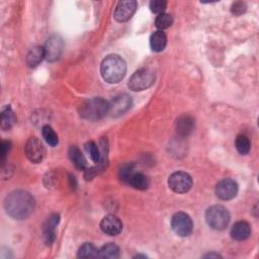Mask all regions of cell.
Listing matches in <instances>:
<instances>
[{"mask_svg":"<svg viewBox=\"0 0 259 259\" xmlns=\"http://www.w3.org/2000/svg\"><path fill=\"white\" fill-rule=\"evenodd\" d=\"M36 201L34 196L25 191H14L4 199L6 213L15 220L29 218L35 210Z\"/></svg>","mask_w":259,"mask_h":259,"instance_id":"1","label":"cell"},{"mask_svg":"<svg viewBox=\"0 0 259 259\" xmlns=\"http://www.w3.org/2000/svg\"><path fill=\"white\" fill-rule=\"evenodd\" d=\"M100 73L108 83H119L127 73V64L121 56L110 55L102 61Z\"/></svg>","mask_w":259,"mask_h":259,"instance_id":"2","label":"cell"},{"mask_svg":"<svg viewBox=\"0 0 259 259\" xmlns=\"http://www.w3.org/2000/svg\"><path fill=\"white\" fill-rule=\"evenodd\" d=\"M109 114V102L101 97L86 100L80 108L81 118L87 121H98Z\"/></svg>","mask_w":259,"mask_h":259,"instance_id":"3","label":"cell"},{"mask_svg":"<svg viewBox=\"0 0 259 259\" xmlns=\"http://www.w3.org/2000/svg\"><path fill=\"white\" fill-rule=\"evenodd\" d=\"M205 221L211 228L221 231L229 225L230 214L223 205H213L205 212Z\"/></svg>","mask_w":259,"mask_h":259,"instance_id":"4","label":"cell"},{"mask_svg":"<svg viewBox=\"0 0 259 259\" xmlns=\"http://www.w3.org/2000/svg\"><path fill=\"white\" fill-rule=\"evenodd\" d=\"M155 82V73L150 69L136 71L129 81V87L133 91H143L151 87Z\"/></svg>","mask_w":259,"mask_h":259,"instance_id":"5","label":"cell"},{"mask_svg":"<svg viewBox=\"0 0 259 259\" xmlns=\"http://www.w3.org/2000/svg\"><path fill=\"white\" fill-rule=\"evenodd\" d=\"M171 228L176 235L180 237H188L192 234L194 224L192 218L184 213H176L171 219Z\"/></svg>","mask_w":259,"mask_h":259,"instance_id":"6","label":"cell"},{"mask_svg":"<svg viewBox=\"0 0 259 259\" xmlns=\"http://www.w3.org/2000/svg\"><path fill=\"white\" fill-rule=\"evenodd\" d=\"M168 186L176 194H186L193 187V178L187 172H174L168 178Z\"/></svg>","mask_w":259,"mask_h":259,"instance_id":"7","label":"cell"},{"mask_svg":"<svg viewBox=\"0 0 259 259\" xmlns=\"http://www.w3.org/2000/svg\"><path fill=\"white\" fill-rule=\"evenodd\" d=\"M133 100L128 94H121L116 96L109 103V114L113 118H118L125 115L132 107Z\"/></svg>","mask_w":259,"mask_h":259,"instance_id":"8","label":"cell"},{"mask_svg":"<svg viewBox=\"0 0 259 259\" xmlns=\"http://www.w3.org/2000/svg\"><path fill=\"white\" fill-rule=\"evenodd\" d=\"M24 151L29 160L33 163L42 162L46 154L45 147L43 146L42 142L36 137H32L28 140L24 147Z\"/></svg>","mask_w":259,"mask_h":259,"instance_id":"9","label":"cell"},{"mask_svg":"<svg viewBox=\"0 0 259 259\" xmlns=\"http://www.w3.org/2000/svg\"><path fill=\"white\" fill-rule=\"evenodd\" d=\"M238 193V185L235 180L225 178L217 184L216 194L222 200H230L234 198Z\"/></svg>","mask_w":259,"mask_h":259,"instance_id":"10","label":"cell"},{"mask_svg":"<svg viewBox=\"0 0 259 259\" xmlns=\"http://www.w3.org/2000/svg\"><path fill=\"white\" fill-rule=\"evenodd\" d=\"M64 48V43L61 37L59 36H53L51 37L46 46H45V54L46 58L49 62H55L59 60V58L62 55Z\"/></svg>","mask_w":259,"mask_h":259,"instance_id":"11","label":"cell"},{"mask_svg":"<svg viewBox=\"0 0 259 259\" xmlns=\"http://www.w3.org/2000/svg\"><path fill=\"white\" fill-rule=\"evenodd\" d=\"M137 9V2L135 0H124L120 1L115 10V19L118 22H126L131 18Z\"/></svg>","mask_w":259,"mask_h":259,"instance_id":"12","label":"cell"},{"mask_svg":"<svg viewBox=\"0 0 259 259\" xmlns=\"http://www.w3.org/2000/svg\"><path fill=\"white\" fill-rule=\"evenodd\" d=\"M100 229L107 235L117 236L123 230V223L117 216L109 215L100 222Z\"/></svg>","mask_w":259,"mask_h":259,"instance_id":"13","label":"cell"},{"mask_svg":"<svg viewBox=\"0 0 259 259\" xmlns=\"http://www.w3.org/2000/svg\"><path fill=\"white\" fill-rule=\"evenodd\" d=\"M60 222V216L53 214L50 216L44 225V241L47 245L53 244L56 239V227Z\"/></svg>","mask_w":259,"mask_h":259,"instance_id":"14","label":"cell"},{"mask_svg":"<svg viewBox=\"0 0 259 259\" xmlns=\"http://www.w3.org/2000/svg\"><path fill=\"white\" fill-rule=\"evenodd\" d=\"M251 234L250 225L245 221H240L234 224L231 229V237L236 241H243L249 238Z\"/></svg>","mask_w":259,"mask_h":259,"instance_id":"15","label":"cell"},{"mask_svg":"<svg viewBox=\"0 0 259 259\" xmlns=\"http://www.w3.org/2000/svg\"><path fill=\"white\" fill-rule=\"evenodd\" d=\"M194 129V120L190 116L181 117L177 121L176 132L181 137H188Z\"/></svg>","mask_w":259,"mask_h":259,"instance_id":"16","label":"cell"},{"mask_svg":"<svg viewBox=\"0 0 259 259\" xmlns=\"http://www.w3.org/2000/svg\"><path fill=\"white\" fill-rule=\"evenodd\" d=\"M45 58V48L41 46H36L30 50L27 55V65L31 68L37 67Z\"/></svg>","mask_w":259,"mask_h":259,"instance_id":"17","label":"cell"},{"mask_svg":"<svg viewBox=\"0 0 259 259\" xmlns=\"http://www.w3.org/2000/svg\"><path fill=\"white\" fill-rule=\"evenodd\" d=\"M69 157L72 161V163L75 165L76 168L80 170H85L87 166L86 159L84 155L80 151V149L76 146H71L69 149Z\"/></svg>","mask_w":259,"mask_h":259,"instance_id":"18","label":"cell"},{"mask_svg":"<svg viewBox=\"0 0 259 259\" xmlns=\"http://www.w3.org/2000/svg\"><path fill=\"white\" fill-rule=\"evenodd\" d=\"M128 185H130L132 188H134L136 190L145 191L149 188L150 181H149V178L145 174L135 171L132 174V176L130 177V179L128 181Z\"/></svg>","mask_w":259,"mask_h":259,"instance_id":"19","label":"cell"},{"mask_svg":"<svg viewBox=\"0 0 259 259\" xmlns=\"http://www.w3.org/2000/svg\"><path fill=\"white\" fill-rule=\"evenodd\" d=\"M167 45V37L162 31L155 32L150 38V46L154 52H162Z\"/></svg>","mask_w":259,"mask_h":259,"instance_id":"20","label":"cell"},{"mask_svg":"<svg viewBox=\"0 0 259 259\" xmlns=\"http://www.w3.org/2000/svg\"><path fill=\"white\" fill-rule=\"evenodd\" d=\"M16 123V117L10 107L6 108L0 116V127L3 131H8Z\"/></svg>","mask_w":259,"mask_h":259,"instance_id":"21","label":"cell"},{"mask_svg":"<svg viewBox=\"0 0 259 259\" xmlns=\"http://www.w3.org/2000/svg\"><path fill=\"white\" fill-rule=\"evenodd\" d=\"M121 251L118 245L115 243H109L103 245L99 250V257L101 258H119Z\"/></svg>","mask_w":259,"mask_h":259,"instance_id":"22","label":"cell"},{"mask_svg":"<svg viewBox=\"0 0 259 259\" xmlns=\"http://www.w3.org/2000/svg\"><path fill=\"white\" fill-rule=\"evenodd\" d=\"M42 134L43 137L45 139V141L47 142V144L51 147H55L58 145L59 143V139H58V135L56 134V132L53 130L51 126L46 125L42 128Z\"/></svg>","mask_w":259,"mask_h":259,"instance_id":"23","label":"cell"},{"mask_svg":"<svg viewBox=\"0 0 259 259\" xmlns=\"http://www.w3.org/2000/svg\"><path fill=\"white\" fill-rule=\"evenodd\" d=\"M77 256L79 258H97L99 257V250L93 244L86 242L79 248Z\"/></svg>","mask_w":259,"mask_h":259,"instance_id":"24","label":"cell"},{"mask_svg":"<svg viewBox=\"0 0 259 259\" xmlns=\"http://www.w3.org/2000/svg\"><path fill=\"white\" fill-rule=\"evenodd\" d=\"M172 23H173L172 15L165 12L158 14L156 19H155V25H156V28L159 29L160 31L168 29L169 27H171Z\"/></svg>","mask_w":259,"mask_h":259,"instance_id":"25","label":"cell"},{"mask_svg":"<svg viewBox=\"0 0 259 259\" xmlns=\"http://www.w3.org/2000/svg\"><path fill=\"white\" fill-rule=\"evenodd\" d=\"M85 150L89 154L91 160L95 163H100L101 161V153L97 147V145L93 141H89L85 144Z\"/></svg>","mask_w":259,"mask_h":259,"instance_id":"26","label":"cell"},{"mask_svg":"<svg viewBox=\"0 0 259 259\" xmlns=\"http://www.w3.org/2000/svg\"><path fill=\"white\" fill-rule=\"evenodd\" d=\"M235 146L237 151L242 155H246L250 151V141L245 135H239L236 138Z\"/></svg>","mask_w":259,"mask_h":259,"instance_id":"27","label":"cell"},{"mask_svg":"<svg viewBox=\"0 0 259 259\" xmlns=\"http://www.w3.org/2000/svg\"><path fill=\"white\" fill-rule=\"evenodd\" d=\"M134 172H135V164L134 163L125 164L120 170V177L125 184H128L130 177L132 176V174Z\"/></svg>","mask_w":259,"mask_h":259,"instance_id":"28","label":"cell"},{"mask_svg":"<svg viewBox=\"0 0 259 259\" xmlns=\"http://www.w3.org/2000/svg\"><path fill=\"white\" fill-rule=\"evenodd\" d=\"M166 6H167V2L164 1V0H153V1L150 2L151 11L157 14L164 13Z\"/></svg>","mask_w":259,"mask_h":259,"instance_id":"29","label":"cell"},{"mask_svg":"<svg viewBox=\"0 0 259 259\" xmlns=\"http://www.w3.org/2000/svg\"><path fill=\"white\" fill-rule=\"evenodd\" d=\"M246 8H247V6L244 2H235L234 4L232 5L231 11H232L233 14L240 15V14H242L246 11Z\"/></svg>","mask_w":259,"mask_h":259,"instance_id":"30","label":"cell"},{"mask_svg":"<svg viewBox=\"0 0 259 259\" xmlns=\"http://www.w3.org/2000/svg\"><path fill=\"white\" fill-rule=\"evenodd\" d=\"M10 148H11V143L9 141H2V143H1V163H2V166L5 163L6 155L8 154Z\"/></svg>","mask_w":259,"mask_h":259,"instance_id":"31","label":"cell"},{"mask_svg":"<svg viewBox=\"0 0 259 259\" xmlns=\"http://www.w3.org/2000/svg\"><path fill=\"white\" fill-rule=\"evenodd\" d=\"M203 257H205V258H213V257H215V258H219V257H221V255L216 254V253H209V254L204 255Z\"/></svg>","mask_w":259,"mask_h":259,"instance_id":"32","label":"cell"}]
</instances>
